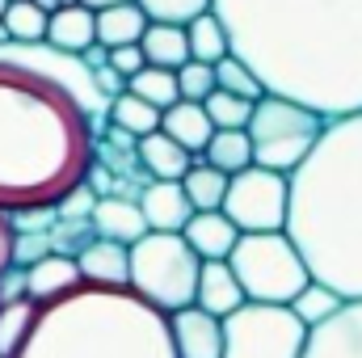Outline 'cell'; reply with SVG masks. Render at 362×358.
<instances>
[{
	"label": "cell",
	"instance_id": "3",
	"mask_svg": "<svg viewBox=\"0 0 362 358\" xmlns=\"http://www.w3.org/2000/svg\"><path fill=\"white\" fill-rule=\"evenodd\" d=\"M282 232L316 282L362 299V110L325 118L312 152L286 173Z\"/></svg>",
	"mask_w": 362,
	"mask_h": 358
},
{
	"label": "cell",
	"instance_id": "35",
	"mask_svg": "<svg viewBox=\"0 0 362 358\" xmlns=\"http://www.w3.org/2000/svg\"><path fill=\"white\" fill-rule=\"evenodd\" d=\"M144 64H148V59H144L139 42H131V47H110V51H105V68H110V72H118L122 81H127V76H135Z\"/></svg>",
	"mask_w": 362,
	"mask_h": 358
},
{
	"label": "cell",
	"instance_id": "1",
	"mask_svg": "<svg viewBox=\"0 0 362 358\" xmlns=\"http://www.w3.org/2000/svg\"><path fill=\"white\" fill-rule=\"evenodd\" d=\"M211 13L266 93L320 118L362 110V0H211Z\"/></svg>",
	"mask_w": 362,
	"mask_h": 358
},
{
	"label": "cell",
	"instance_id": "17",
	"mask_svg": "<svg viewBox=\"0 0 362 358\" xmlns=\"http://www.w3.org/2000/svg\"><path fill=\"white\" fill-rule=\"evenodd\" d=\"M135 161H139V169H144L152 181H177L181 173L189 169L194 156L156 127V131H148V135L135 139Z\"/></svg>",
	"mask_w": 362,
	"mask_h": 358
},
{
	"label": "cell",
	"instance_id": "20",
	"mask_svg": "<svg viewBox=\"0 0 362 358\" xmlns=\"http://www.w3.org/2000/svg\"><path fill=\"white\" fill-rule=\"evenodd\" d=\"M160 131L181 144L189 156H198L202 148H206V139H211V118H206V110H202V101H173V105H165L160 110Z\"/></svg>",
	"mask_w": 362,
	"mask_h": 358
},
{
	"label": "cell",
	"instance_id": "6",
	"mask_svg": "<svg viewBox=\"0 0 362 358\" xmlns=\"http://www.w3.org/2000/svg\"><path fill=\"white\" fill-rule=\"evenodd\" d=\"M223 262L236 274L245 299L253 304H291L312 282V274L303 266L299 249L286 241V232H240Z\"/></svg>",
	"mask_w": 362,
	"mask_h": 358
},
{
	"label": "cell",
	"instance_id": "10",
	"mask_svg": "<svg viewBox=\"0 0 362 358\" xmlns=\"http://www.w3.org/2000/svg\"><path fill=\"white\" fill-rule=\"evenodd\" d=\"M299 358H362V299H346L325 325L308 329Z\"/></svg>",
	"mask_w": 362,
	"mask_h": 358
},
{
	"label": "cell",
	"instance_id": "31",
	"mask_svg": "<svg viewBox=\"0 0 362 358\" xmlns=\"http://www.w3.org/2000/svg\"><path fill=\"white\" fill-rule=\"evenodd\" d=\"M202 110H206V118H211L215 131H232V127H245V122H249L253 101H249V97H236V93L211 89L202 97Z\"/></svg>",
	"mask_w": 362,
	"mask_h": 358
},
{
	"label": "cell",
	"instance_id": "11",
	"mask_svg": "<svg viewBox=\"0 0 362 358\" xmlns=\"http://www.w3.org/2000/svg\"><path fill=\"white\" fill-rule=\"evenodd\" d=\"M169 321V342L177 358H219L223 354V321L202 312V308H177L165 316Z\"/></svg>",
	"mask_w": 362,
	"mask_h": 358
},
{
	"label": "cell",
	"instance_id": "26",
	"mask_svg": "<svg viewBox=\"0 0 362 358\" xmlns=\"http://www.w3.org/2000/svg\"><path fill=\"white\" fill-rule=\"evenodd\" d=\"M185 47H189V59H198V64H219L228 55V34L211 8L198 13L194 21H185Z\"/></svg>",
	"mask_w": 362,
	"mask_h": 358
},
{
	"label": "cell",
	"instance_id": "7",
	"mask_svg": "<svg viewBox=\"0 0 362 358\" xmlns=\"http://www.w3.org/2000/svg\"><path fill=\"white\" fill-rule=\"evenodd\" d=\"M325 118L299 101H286V97H274L262 93L253 101V114L245 122V135L253 144V165L274 169V173H295L299 161L312 152L316 135H320Z\"/></svg>",
	"mask_w": 362,
	"mask_h": 358
},
{
	"label": "cell",
	"instance_id": "32",
	"mask_svg": "<svg viewBox=\"0 0 362 358\" xmlns=\"http://www.w3.org/2000/svg\"><path fill=\"white\" fill-rule=\"evenodd\" d=\"M215 89L223 93H236V97H249V101H257L262 97V85H257V76L236 59V55H223L219 64H215Z\"/></svg>",
	"mask_w": 362,
	"mask_h": 358
},
{
	"label": "cell",
	"instance_id": "13",
	"mask_svg": "<svg viewBox=\"0 0 362 358\" xmlns=\"http://www.w3.org/2000/svg\"><path fill=\"white\" fill-rule=\"evenodd\" d=\"M245 304V291L236 282V274L228 270V262H198V278H194V308L211 312V316H228Z\"/></svg>",
	"mask_w": 362,
	"mask_h": 358
},
{
	"label": "cell",
	"instance_id": "16",
	"mask_svg": "<svg viewBox=\"0 0 362 358\" xmlns=\"http://www.w3.org/2000/svg\"><path fill=\"white\" fill-rule=\"evenodd\" d=\"M47 47L55 51H68V55H85L93 51V8H85L81 0L76 4H59L55 13H47Z\"/></svg>",
	"mask_w": 362,
	"mask_h": 358
},
{
	"label": "cell",
	"instance_id": "30",
	"mask_svg": "<svg viewBox=\"0 0 362 358\" xmlns=\"http://www.w3.org/2000/svg\"><path fill=\"white\" fill-rule=\"evenodd\" d=\"M34 299L30 295H17L8 304H0V358H13L21 337L30 333V321H34Z\"/></svg>",
	"mask_w": 362,
	"mask_h": 358
},
{
	"label": "cell",
	"instance_id": "22",
	"mask_svg": "<svg viewBox=\"0 0 362 358\" xmlns=\"http://www.w3.org/2000/svg\"><path fill=\"white\" fill-rule=\"evenodd\" d=\"M139 51L152 68H169L177 72L181 64L189 59V47H185V25L173 21H148L144 34H139Z\"/></svg>",
	"mask_w": 362,
	"mask_h": 358
},
{
	"label": "cell",
	"instance_id": "23",
	"mask_svg": "<svg viewBox=\"0 0 362 358\" xmlns=\"http://www.w3.org/2000/svg\"><path fill=\"white\" fill-rule=\"evenodd\" d=\"M206 165H215L219 173H240V169H249L253 165V144H249V135H245V127H232V131H211V139H206V148L198 152Z\"/></svg>",
	"mask_w": 362,
	"mask_h": 358
},
{
	"label": "cell",
	"instance_id": "8",
	"mask_svg": "<svg viewBox=\"0 0 362 358\" xmlns=\"http://www.w3.org/2000/svg\"><path fill=\"white\" fill-rule=\"evenodd\" d=\"M308 329L295 321L286 304L245 299L223 316V354L219 358H299Z\"/></svg>",
	"mask_w": 362,
	"mask_h": 358
},
{
	"label": "cell",
	"instance_id": "36",
	"mask_svg": "<svg viewBox=\"0 0 362 358\" xmlns=\"http://www.w3.org/2000/svg\"><path fill=\"white\" fill-rule=\"evenodd\" d=\"M93 202H97V194H93L89 185L81 181L76 190H68L59 202H55V211L64 215V219H89V211H93Z\"/></svg>",
	"mask_w": 362,
	"mask_h": 358
},
{
	"label": "cell",
	"instance_id": "12",
	"mask_svg": "<svg viewBox=\"0 0 362 358\" xmlns=\"http://www.w3.org/2000/svg\"><path fill=\"white\" fill-rule=\"evenodd\" d=\"M236 224L223 215V211H189V219L181 224V241L194 249L198 262H219L232 253L236 245Z\"/></svg>",
	"mask_w": 362,
	"mask_h": 358
},
{
	"label": "cell",
	"instance_id": "27",
	"mask_svg": "<svg viewBox=\"0 0 362 358\" xmlns=\"http://www.w3.org/2000/svg\"><path fill=\"white\" fill-rule=\"evenodd\" d=\"M341 304H346V299H341L333 287H325V282H316V278H312V282H308L291 304H286V308L295 312V321H299L303 329H316V325H325Z\"/></svg>",
	"mask_w": 362,
	"mask_h": 358
},
{
	"label": "cell",
	"instance_id": "21",
	"mask_svg": "<svg viewBox=\"0 0 362 358\" xmlns=\"http://www.w3.org/2000/svg\"><path fill=\"white\" fill-rule=\"evenodd\" d=\"M76 270H81V282H93V287H127V245L97 236L76 253Z\"/></svg>",
	"mask_w": 362,
	"mask_h": 358
},
{
	"label": "cell",
	"instance_id": "38",
	"mask_svg": "<svg viewBox=\"0 0 362 358\" xmlns=\"http://www.w3.org/2000/svg\"><path fill=\"white\" fill-rule=\"evenodd\" d=\"M85 8H110V4H122V0H81Z\"/></svg>",
	"mask_w": 362,
	"mask_h": 358
},
{
	"label": "cell",
	"instance_id": "19",
	"mask_svg": "<svg viewBox=\"0 0 362 358\" xmlns=\"http://www.w3.org/2000/svg\"><path fill=\"white\" fill-rule=\"evenodd\" d=\"M144 25H148V17H144V8L135 0H122V4H110V8H93V42L101 51L139 42Z\"/></svg>",
	"mask_w": 362,
	"mask_h": 358
},
{
	"label": "cell",
	"instance_id": "29",
	"mask_svg": "<svg viewBox=\"0 0 362 358\" xmlns=\"http://www.w3.org/2000/svg\"><path fill=\"white\" fill-rule=\"evenodd\" d=\"M127 93H135L139 101H148V105H156V110H165V105H173L181 101L177 97V76L169 72V68H152V64H144L135 76H127Z\"/></svg>",
	"mask_w": 362,
	"mask_h": 358
},
{
	"label": "cell",
	"instance_id": "25",
	"mask_svg": "<svg viewBox=\"0 0 362 358\" xmlns=\"http://www.w3.org/2000/svg\"><path fill=\"white\" fill-rule=\"evenodd\" d=\"M181 190H185V198H189V207L194 211H219V202H223V190H228V173H219L215 165H206V161H189V169L181 173Z\"/></svg>",
	"mask_w": 362,
	"mask_h": 358
},
{
	"label": "cell",
	"instance_id": "33",
	"mask_svg": "<svg viewBox=\"0 0 362 358\" xmlns=\"http://www.w3.org/2000/svg\"><path fill=\"white\" fill-rule=\"evenodd\" d=\"M135 4L144 8L148 21H173V25H185L211 8V0H135Z\"/></svg>",
	"mask_w": 362,
	"mask_h": 358
},
{
	"label": "cell",
	"instance_id": "9",
	"mask_svg": "<svg viewBox=\"0 0 362 358\" xmlns=\"http://www.w3.org/2000/svg\"><path fill=\"white\" fill-rule=\"evenodd\" d=\"M219 211L236 224V232H282L286 224V178L249 165L228 178Z\"/></svg>",
	"mask_w": 362,
	"mask_h": 358
},
{
	"label": "cell",
	"instance_id": "5",
	"mask_svg": "<svg viewBox=\"0 0 362 358\" xmlns=\"http://www.w3.org/2000/svg\"><path fill=\"white\" fill-rule=\"evenodd\" d=\"M194 278L198 258L181 232H144L135 245H127V287L160 316L194 304Z\"/></svg>",
	"mask_w": 362,
	"mask_h": 358
},
{
	"label": "cell",
	"instance_id": "4",
	"mask_svg": "<svg viewBox=\"0 0 362 358\" xmlns=\"http://www.w3.org/2000/svg\"><path fill=\"white\" fill-rule=\"evenodd\" d=\"M13 358H177L169 321L131 287H93L42 299Z\"/></svg>",
	"mask_w": 362,
	"mask_h": 358
},
{
	"label": "cell",
	"instance_id": "39",
	"mask_svg": "<svg viewBox=\"0 0 362 358\" xmlns=\"http://www.w3.org/2000/svg\"><path fill=\"white\" fill-rule=\"evenodd\" d=\"M34 4H38L42 13H55V8H59V0H34Z\"/></svg>",
	"mask_w": 362,
	"mask_h": 358
},
{
	"label": "cell",
	"instance_id": "28",
	"mask_svg": "<svg viewBox=\"0 0 362 358\" xmlns=\"http://www.w3.org/2000/svg\"><path fill=\"white\" fill-rule=\"evenodd\" d=\"M0 25H4L8 42H42L47 38V13L34 0H8L0 13Z\"/></svg>",
	"mask_w": 362,
	"mask_h": 358
},
{
	"label": "cell",
	"instance_id": "34",
	"mask_svg": "<svg viewBox=\"0 0 362 358\" xmlns=\"http://www.w3.org/2000/svg\"><path fill=\"white\" fill-rule=\"evenodd\" d=\"M173 76H177V97H181V101H202L206 93L215 89V64L185 59Z\"/></svg>",
	"mask_w": 362,
	"mask_h": 358
},
{
	"label": "cell",
	"instance_id": "24",
	"mask_svg": "<svg viewBox=\"0 0 362 358\" xmlns=\"http://www.w3.org/2000/svg\"><path fill=\"white\" fill-rule=\"evenodd\" d=\"M105 122L114 127V131H122V135H131V139H139V135H148V131H156L160 127V110L156 105H148V101H139L135 93H114L110 97V105H105Z\"/></svg>",
	"mask_w": 362,
	"mask_h": 358
},
{
	"label": "cell",
	"instance_id": "2",
	"mask_svg": "<svg viewBox=\"0 0 362 358\" xmlns=\"http://www.w3.org/2000/svg\"><path fill=\"white\" fill-rule=\"evenodd\" d=\"M97 156L89 110L42 68L0 42V211L21 219L55 211Z\"/></svg>",
	"mask_w": 362,
	"mask_h": 358
},
{
	"label": "cell",
	"instance_id": "15",
	"mask_svg": "<svg viewBox=\"0 0 362 358\" xmlns=\"http://www.w3.org/2000/svg\"><path fill=\"white\" fill-rule=\"evenodd\" d=\"M89 224L97 228L101 241H114V245H135V241L148 232V224H144V215H139V202L118 198V194H105V198L93 202Z\"/></svg>",
	"mask_w": 362,
	"mask_h": 358
},
{
	"label": "cell",
	"instance_id": "14",
	"mask_svg": "<svg viewBox=\"0 0 362 358\" xmlns=\"http://www.w3.org/2000/svg\"><path fill=\"white\" fill-rule=\"evenodd\" d=\"M189 211L194 207H189L181 181H148L139 194V215H144L148 232H181Z\"/></svg>",
	"mask_w": 362,
	"mask_h": 358
},
{
	"label": "cell",
	"instance_id": "18",
	"mask_svg": "<svg viewBox=\"0 0 362 358\" xmlns=\"http://www.w3.org/2000/svg\"><path fill=\"white\" fill-rule=\"evenodd\" d=\"M76 282H81V270H76V258L72 253H47V258H38L34 266L21 274V287H25V295L34 304L55 299V295L72 291Z\"/></svg>",
	"mask_w": 362,
	"mask_h": 358
},
{
	"label": "cell",
	"instance_id": "37",
	"mask_svg": "<svg viewBox=\"0 0 362 358\" xmlns=\"http://www.w3.org/2000/svg\"><path fill=\"white\" fill-rule=\"evenodd\" d=\"M17 262V219L0 211V274Z\"/></svg>",
	"mask_w": 362,
	"mask_h": 358
},
{
	"label": "cell",
	"instance_id": "40",
	"mask_svg": "<svg viewBox=\"0 0 362 358\" xmlns=\"http://www.w3.org/2000/svg\"><path fill=\"white\" fill-rule=\"evenodd\" d=\"M4 4H8V0H0V13H4Z\"/></svg>",
	"mask_w": 362,
	"mask_h": 358
}]
</instances>
